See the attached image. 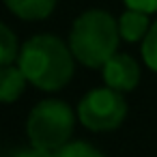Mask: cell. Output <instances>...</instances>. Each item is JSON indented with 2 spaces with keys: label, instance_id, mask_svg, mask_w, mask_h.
I'll list each match as a JSON object with an SVG mask.
<instances>
[{
  "label": "cell",
  "instance_id": "cell-9",
  "mask_svg": "<svg viewBox=\"0 0 157 157\" xmlns=\"http://www.w3.org/2000/svg\"><path fill=\"white\" fill-rule=\"evenodd\" d=\"M20 43H17V37L15 33L0 22V67L5 65H13L17 63V56H20Z\"/></svg>",
  "mask_w": 157,
  "mask_h": 157
},
{
  "label": "cell",
  "instance_id": "cell-5",
  "mask_svg": "<svg viewBox=\"0 0 157 157\" xmlns=\"http://www.w3.org/2000/svg\"><path fill=\"white\" fill-rule=\"evenodd\" d=\"M101 75H103L105 86H110L118 93H129L140 82V65L133 56H129L125 52H116L101 67Z\"/></svg>",
  "mask_w": 157,
  "mask_h": 157
},
{
  "label": "cell",
  "instance_id": "cell-6",
  "mask_svg": "<svg viewBox=\"0 0 157 157\" xmlns=\"http://www.w3.org/2000/svg\"><path fill=\"white\" fill-rule=\"evenodd\" d=\"M151 26H153V22H151L148 13L125 9L118 15V33H121V39L127 43H142L148 35Z\"/></svg>",
  "mask_w": 157,
  "mask_h": 157
},
{
  "label": "cell",
  "instance_id": "cell-3",
  "mask_svg": "<svg viewBox=\"0 0 157 157\" xmlns=\"http://www.w3.org/2000/svg\"><path fill=\"white\" fill-rule=\"evenodd\" d=\"M75 112L60 99L39 101L26 118L28 142L41 151L56 153L67 142H71L75 127Z\"/></svg>",
  "mask_w": 157,
  "mask_h": 157
},
{
  "label": "cell",
  "instance_id": "cell-10",
  "mask_svg": "<svg viewBox=\"0 0 157 157\" xmlns=\"http://www.w3.org/2000/svg\"><path fill=\"white\" fill-rule=\"evenodd\" d=\"M52 157H105L97 146L82 142V140H71L67 142L63 148H58L56 153H52Z\"/></svg>",
  "mask_w": 157,
  "mask_h": 157
},
{
  "label": "cell",
  "instance_id": "cell-1",
  "mask_svg": "<svg viewBox=\"0 0 157 157\" xmlns=\"http://www.w3.org/2000/svg\"><path fill=\"white\" fill-rule=\"evenodd\" d=\"M17 67L24 71L28 84L39 90H60L65 88L75 71V56L60 37L56 35H35L30 37L17 56Z\"/></svg>",
  "mask_w": 157,
  "mask_h": 157
},
{
  "label": "cell",
  "instance_id": "cell-7",
  "mask_svg": "<svg viewBox=\"0 0 157 157\" xmlns=\"http://www.w3.org/2000/svg\"><path fill=\"white\" fill-rule=\"evenodd\" d=\"M26 86H28V80L24 71L17 67V63L0 67V103L17 101L26 90Z\"/></svg>",
  "mask_w": 157,
  "mask_h": 157
},
{
  "label": "cell",
  "instance_id": "cell-11",
  "mask_svg": "<svg viewBox=\"0 0 157 157\" xmlns=\"http://www.w3.org/2000/svg\"><path fill=\"white\" fill-rule=\"evenodd\" d=\"M142 60L151 71L157 73V20L153 22L146 39L142 41Z\"/></svg>",
  "mask_w": 157,
  "mask_h": 157
},
{
  "label": "cell",
  "instance_id": "cell-12",
  "mask_svg": "<svg viewBox=\"0 0 157 157\" xmlns=\"http://www.w3.org/2000/svg\"><path fill=\"white\" fill-rule=\"evenodd\" d=\"M2 157H52V153L48 151H41L37 146H22V148H13V151H7Z\"/></svg>",
  "mask_w": 157,
  "mask_h": 157
},
{
  "label": "cell",
  "instance_id": "cell-13",
  "mask_svg": "<svg viewBox=\"0 0 157 157\" xmlns=\"http://www.w3.org/2000/svg\"><path fill=\"white\" fill-rule=\"evenodd\" d=\"M127 9L142 11V13H157V0H123Z\"/></svg>",
  "mask_w": 157,
  "mask_h": 157
},
{
  "label": "cell",
  "instance_id": "cell-2",
  "mask_svg": "<svg viewBox=\"0 0 157 157\" xmlns=\"http://www.w3.org/2000/svg\"><path fill=\"white\" fill-rule=\"evenodd\" d=\"M118 20L103 9L80 13L69 33V48L75 60L88 69H101L118 52Z\"/></svg>",
  "mask_w": 157,
  "mask_h": 157
},
{
  "label": "cell",
  "instance_id": "cell-8",
  "mask_svg": "<svg viewBox=\"0 0 157 157\" xmlns=\"http://www.w3.org/2000/svg\"><path fill=\"white\" fill-rule=\"evenodd\" d=\"M2 2L15 17L26 22L45 20L56 9V0H2Z\"/></svg>",
  "mask_w": 157,
  "mask_h": 157
},
{
  "label": "cell",
  "instance_id": "cell-4",
  "mask_svg": "<svg viewBox=\"0 0 157 157\" xmlns=\"http://www.w3.org/2000/svg\"><path fill=\"white\" fill-rule=\"evenodd\" d=\"M75 114L78 121L90 131H114L127 116L125 93H118L110 86L93 88L80 99Z\"/></svg>",
  "mask_w": 157,
  "mask_h": 157
}]
</instances>
